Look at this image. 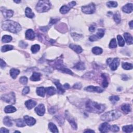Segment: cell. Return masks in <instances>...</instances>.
<instances>
[{
	"instance_id": "1",
	"label": "cell",
	"mask_w": 133,
	"mask_h": 133,
	"mask_svg": "<svg viewBox=\"0 0 133 133\" xmlns=\"http://www.w3.org/2000/svg\"><path fill=\"white\" fill-rule=\"evenodd\" d=\"M2 28L13 33H17L21 30L20 25L16 22L12 20H6L3 22Z\"/></svg>"
},
{
	"instance_id": "2",
	"label": "cell",
	"mask_w": 133,
	"mask_h": 133,
	"mask_svg": "<svg viewBox=\"0 0 133 133\" xmlns=\"http://www.w3.org/2000/svg\"><path fill=\"white\" fill-rule=\"evenodd\" d=\"M86 108L89 112L101 113L106 109V106L104 104H100L89 100L86 103Z\"/></svg>"
},
{
	"instance_id": "3",
	"label": "cell",
	"mask_w": 133,
	"mask_h": 133,
	"mask_svg": "<svg viewBox=\"0 0 133 133\" xmlns=\"http://www.w3.org/2000/svg\"><path fill=\"white\" fill-rule=\"evenodd\" d=\"M121 116V113L118 110H112L107 112L101 116V119L104 121H112L118 119Z\"/></svg>"
},
{
	"instance_id": "4",
	"label": "cell",
	"mask_w": 133,
	"mask_h": 133,
	"mask_svg": "<svg viewBox=\"0 0 133 133\" xmlns=\"http://www.w3.org/2000/svg\"><path fill=\"white\" fill-rule=\"evenodd\" d=\"M51 4L49 1H40L36 6V10L38 13L48 12L51 8Z\"/></svg>"
},
{
	"instance_id": "5",
	"label": "cell",
	"mask_w": 133,
	"mask_h": 133,
	"mask_svg": "<svg viewBox=\"0 0 133 133\" xmlns=\"http://www.w3.org/2000/svg\"><path fill=\"white\" fill-rule=\"evenodd\" d=\"M107 64L109 66L110 69L112 71H115L118 69V66L120 65V59L118 58H108L107 60Z\"/></svg>"
},
{
	"instance_id": "6",
	"label": "cell",
	"mask_w": 133,
	"mask_h": 133,
	"mask_svg": "<svg viewBox=\"0 0 133 133\" xmlns=\"http://www.w3.org/2000/svg\"><path fill=\"white\" fill-rule=\"evenodd\" d=\"M1 99L3 100L10 104H14L15 103L16 98L15 94L10 93V94H4L1 96Z\"/></svg>"
},
{
	"instance_id": "7",
	"label": "cell",
	"mask_w": 133,
	"mask_h": 133,
	"mask_svg": "<svg viewBox=\"0 0 133 133\" xmlns=\"http://www.w3.org/2000/svg\"><path fill=\"white\" fill-rule=\"evenodd\" d=\"M96 10L95 5L94 3H91L87 6H84L82 7V12L86 14H93Z\"/></svg>"
},
{
	"instance_id": "8",
	"label": "cell",
	"mask_w": 133,
	"mask_h": 133,
	"mask_svg": "<svg viewBox=\"0 0 133 133\" xmlns=\"http://www.w3.org/2000/svg\"><path fill=\"white\" fill-rule=\"evenodd\" d=\"M76 4V3L72 1L70 3H69L68 5H63V6H62L61 7L60 10V12L62 14H66L67 13L69 10H71V8L72 7H73L74 6H75Z\"/></svg>"
},
{
	"instance_id": "9",
	"label": "cell",
	"mask_w": 133,
	"mask_h": 133,
	"mask_svg": "<svg viewBox=\"0 0 133 133\" xmlns=\"http://www.w3.org/2000/svg\"><path fill=\"white\" fill-rule=\"evenodd\" d=\"M66 120L68 121L71 124L72 127L74 129H76L77 124L76 123V122H75V120L73 119V118L70 115V114H69V113L66 112Z\"/></svg>"
},
{
	"instance_id": "10",
	"label": "cell",
	"mask_w": 133,
	"mask_h": 133,
	"mask_svg": "<svg viewBox=\"0 0 133 133\" xmlns=\"http://www.w3.org/2000/svg\"><path fill=\"white\" fill-rule=\"evenodd\" d=\"M85 90L89 92H97L102 93L104 91V90L101 87L98 86H90L85 88Z\"/></svg>"
},
{
	"instance_id": "11",
	"label": "cell",
	"mask_w": 133,
	"mask_h": 133,
	"mask_svg": "<svg viewBox=\"0 0 133 133\" xmlns=\"http://www.w3.org/2000/svg\"><path fill=\"white\" fill-rule=\"evenodd\" d=\"M99 130L101 133H107L110 130V125L107 122L102 123L99 126Z\"/></svg>"
},
{
	"instance_id": "12",
	"label": "cell",
	"mask_w": 133,
	"mask_h": 133,
	"mask_svg": "<svg viewBox=\"0 0 133 133\" xmlns=\"http://www.w3.org/2000/svg\"><path fill=\"white\" fill-rule=\"evenodd\" d=\"M35 111L39 116H43L45 112V108L43 104H40L35 109Z\"/></svg>"
},
{
	"instance_id": "13",
	"label": "cell",
	"mask_w": 133,
	"mask_h": 133,
	"mask_svg": "<svg viewBox=\"0 0 133 133\" xmlns=\"http://www.w3.org/2000/svg\"><path fill=\"white\" fill-rule=\"evenodd\" d=\"M24 120L26 123L28 125L30 126L34 125L36 122V121L34 118L28 115H26L24 116Z\"/></svg>"
},
{
	"instance_id": "14",
	"label": "cell",
	"mask_w": 133,
	"mask_h": 133,
	"mask_svg": "<svg viewBox=\"0 0 133 133\" xmlns=\"http://www.w3.org/2000/svg\"><path fill=\"white\" fill-rule=\"evenodd\" d=\"M133 6L132 3H128L126 5H124L122 7V10L124 13H126L127 14L131 13L133 12Z\"/></svg>"
},
{
	"instance_id": "15",
	"label": "cell",
	"mask_w": 133,
	"mask_h": 133,
	"mask_svg": "<svg viewBox=\"0 0 133 133\" xmlns=\"http://www.w3.org/2000/svg\"><path fill=\"white\" fill-rule=\"evenodd\" d=\"M35 33L32 29H28L26 32V38L28 40H32L34 38Z\"/></svg>"
},
{
	"instance_id": "16",
	"label": "cell",
	"mask_w": 133,
	"mask_h": 133,
	"mask_svg": "<svg viewBox=\"0 0 133 133\" xmlns=\"http://www.w3.org/2000/svg\"><path fill=\"white\" fill-rule=\"evenodd\" d=\"M124 37L125 40L126 42L128 45H132L133 43V37L130 33H125L124 34Z\"/></svg>"
},
{
	"instance_id": "17",
	"label": "cell",
	"mask_w": 133,
	"mask_h": 133,
	"mask_svg": "<svg viewBox=\"0 0 133 133\" xmlns=\"http://www.w3.org/2000/svg\"><path fill=\"white\" fill-rule=\"evenodd\" d=\"M1 12L5 18L12 17L14 14V12L12 10H8L6 9H4L3 10L1 9Z\"/></svg>"
},
{
	"instance_id": "18",
	"label": "cell",
	"mask_w": 133,
	"mask_h": 133,
	"mask_svg": "<svg viewBox=\"0 0 133 133\" xmlns=\"http://www.w3.org/2000/svg\"><path fill=\"white\" fill-rule=\"evenodd\" d=\"M69 47H70V48L71 49L73 50L74 52H76L77 54L81 53L83 51V49L81 48V47L79 45H75V44H71L70 45H69Z\"/></svg>"
},
{
	"instance_id": "19",
	"label": "cell",
	"mask_w": 133,
	"mask_h": 133,
	"mask_svg": "<svg viewBox=\"0 0 133 133\" xmlns=\"http://www.w3.org/2000/svg\"><path fill=\"white\" fill-rule=\"evenodd\" d=\"M37 104V102L33 100H28L25 102V105L28 109H31L34 107Z\"/></svg>"
},
{
	"instance_id": "20",
	"label": "cell",
	"mask_w": 133,
	"mask_h": 133,
	"mask_svg": "<svg viewBox=\"0 0 133 133\" xmlns=\"http://www.w3.org/2000/svg\"><path fill=\"white\" fill-rule=\"evenodd\" d=\"M54 84L56 85V86H57V90L58 91V93L59 94H63L65 92V90L63 89V86L62 85V84H60L59 81L58 80H55V81L54 82Z\"/></svg>"
},
{
	"instance_id": "21",
	"label": "cell",
	"mask_w": 133,
	"mask_h": 133,
	"mask_svg": "<svg viewBox=\"0 0 133 133\" xmlns=\"http://www.w3.org/2000/svg\"><path fill=\"white\" fill-rule=\"evenodd\" d=\"M121 109L124 112V113L127 114V113H128L131 112V107L129 104H123L122 106H121Z\"/></svg>"
},
{
	"instance_id": "22",
	"label": "cell",
	"mask_w": 133,
	"mask_h": 133,
	"mask_svg": "<svg viewBox=\"0 0 133 133\" xmlns=\"http://www.w3.org/2000/svg\"><path fill=\"white\" fill-rule=\"evenodd\" d=\"M41 74L40 73L33 72L32 76L30 77V80L32 81H38L41 80Z\"/></svg>"
},
{
	"instance_id": "23",
	"label": "cell",
	"mask_w": 133,
	"mask_h": 133,
	"mask_svg": "<svg viewBox=\"0 0 133 133\" xmlns=\"http://www.w3.org/2000/svg\"><path fill=\"white\" fill-rule=\"evenodd\" d=\"M19 73H20V71L18 70V69L13 68L10 70V76L14 79H15Z\"/></svg>"
},
{
	"instance_id": "24",
	"label": "cell",
	"mask_w": 133,
	"mask_h": 133,
	"mask_svg": "<svg viewBox=\"0 0 133 133\" xmlns=\"http://www.w3.org/2000/svg\"><path fill=\"white\" fill-rule=\"evenodd\" d=\"M37 93L38 95L41 97H44L46 93L45 88L44 87H38L37 89Z\"/></svg>"
},
{
	"instance_id": "25",
	"label": "cell",
	"mask_w": 133,
	"mask_h": 133,
	"mask_svg": "<svg viewBox=\"0 0 133 133\" xmlns=\"http://www.w3.org/2000/svg\"><path fill=\"white\" fill-rule=\"evenodd\" d=\"M46 93L48 96H52L56 94V90L54 87H48L45 88Z\"/></svg>"
},
{
	"instance_id": "26",
	"label": "cell",
	"mask_w": 133,
	"mask_h": 133,
	"mask_svg": "<svg viewBox=\"0 0 133 133\" xmlns=\"http://www.w3.org/2000/svg\"><path fill=\"white\" fill-rule=\"evenodd\" d=\"M25 14H26V17L29 18H33L35 16L34 14L32 12L31 8L29 7L26 8V10H25Z\"/></svg>"
},
{
	"instance_id": "27",
	"label": "cell",
	"mask_w": 133,
	"mask_h": 133,
	"mask_svg": "<svg viewBox=\"0 0 133 133\" xmlns=\"http://www.w3.org/2000/svg\"><path fill=\"white\" fill-rule=\"evenodd\" d=\"M101 77H102V79H103V81H102V87L104 88H106L108 86V84H109V82H108V77L106 76V74L104 73L101 74Z\"/></svg>"
},
{
	"instance_id": "28",
	"label": "cell",
	"mask_w": 133,
	"mask_h": 133,
	"mask_svg": "<svg viewBox=\"0 0 133 133\" xmlns=\"http://www.w3.org/2000/svg\"><path fill=\"white\" fill-rule=\"evenodd\" d=\"M16 109L13 106H7L5 108L4 111L6 113H13L16 111Z\"/></svg>"
},
{
	"instance_id": "29",
	"label": "cell",
	"mask_w": 133,
	"mask_h": 133,
	"mask_svg": "<svg viewBox=\"0 0 133 133\" xmlns=\"http://www.w3.org/2000/svg\"><path fill=\"white\" fill-rule=\"evenodd\" d=\"M74 68L76 69L77 70H83L85 69V66L84 63H83V62H80L76 63V64L75 65Z\"/></svg>"
},
{
	"instance_id": "30",
	"label": "cell",
	"mask_w": 133,
	"mask_h": 133,
	"mask_svg": "<svg viewBox=\"0 0 133 133\" xmlns=\"http://www.w3.org/2000/svg\"><path fill=\"white\" fill-rule=\"evenodd\" d=\"M15 121L16 126H17L18 127H23L26 126V122H25V121H24L23 119H18L17 120H16Z\"/></svg>"
},
{
	"instance_id": "31",
	"label": "cell",
	"mask_w": 133,
	"mask_h": 133,
	"mask_svg": "<svg viewBox=\"0 0 133 133\" xmlns=\"http://www.w3.org/2000/svg\"><path fill=\"white\" fill-rule=\"evenodd\" d=\"M48 128L50 131L52 133H58V130L57 126L52 123H49L48 124Z\"/></svg>"
},
{
	"instance_id": "32",
	"label": "cell",
	"mask_w": 133,
	"mask_h": 133,
	"mask_svg": "<svg viewBox=\"0 0 133 133\" xmlns=\"http://www.w3.org/2000/svg\"><path fill=\"white\" fill-rule=\"evenodd\" d=\"M3 123L5 125L8 127H10L13 125L12 122L11 121L10 117H8V116H6V117L4 118Z\"/></svg>"
},
{
	"instance_id": "33",
	"label": "cell",
	"mask_w": 133,
	"mask_h": 133,
	"mask_svg": "<svg viewBox=\"0 0 133 133\" xmlns=\"http://www.w3.org/2000/svg\"><path fill=\"white\" fill-rule=\"evenodd\" d=\"M122 68L125 69V70H131L133 69V66L132 63H128V62H123L122 64Z\"/></svg>"
},
{
	"instance_id": "34",
	"label": "cell",
	"mask_w": 133,
	"mask_h": 133,
	"mask_svg": "<svg viewBox=\"0 0 133 133\" xmlns=\"http://www.w3.org/2000/svg\"><path fill=\"white\" fill-rule=\"evenodd\" d=\"M123 131L125 133H132L133 131V125L124 126L122 128Z\"/></svg>"
},
{
	"instance_id": "35",
	"label": "cell",
	"mask_w": 133,
	"mask_h": 133,
	"mask_svg": "<svg viewBox=\"0 0 133 133\" xmlns=\"http://www.w3.org/2000/svg\"><path fill=\"white\" fill-rule=\"evenodd\" d=\"M104 30L103 29H98V31L97 32V34L96 35V37L98 38V39L104 37Z\"/></svg>"
},
{
	"instance_id": "36",
	"label": "cell",
	"mask_w": 133,
	"mask_h": 133,
	"mask_svg": "<svg viewBox=\"0 0 133 133\" xmlns=\"http://www.w3.org/2000/svg\"><path fill=\"white\" fill-rule=\"evenodd\" d=\"M92 52L95 55H100L102 52V49L99 47H94L92 49Z\"/></svg>"
},
{
	"instance_id": "37",
	"label": "cell",
	"mask_w": 133,
	"mask_h": 133,
	"mask_svg": "<svg viewBox=\"0 0 133 133\" xmlns=\"http://www.w3.org/2000/svg\"><path fill=\"white\" fill-rule=\"evenodd\" d=\"M14 47L12 45H4L1 48V51L2 52H6L8 51H10V50L13 49Z\"/></svg>"
},
{
	"instance_id": "38",
	"label": "cell",
	"mask_w": 133,
	"mask_h": 133,
	"mask_svg": "<svg viewBox=\"0 0 133 133\" xmlns=\"http://www.w3.org/2000/svg\"><path fill=\"white\" fill-rule=\"evenodd\" d=\"M12 40V37L10 35H5L2 38V41L4 43H8Z\"/></svg>"
},
{
	"instance_id": "39",
	"label": "cell",
	"mask_w": 133,
	"mask_h": 133,
	"mask_svg": "<svg viewBox=\"0 0 133 133\" xmlns=\"http://www.w3.org/2000/svg\"><path fill=\"white\" fill-rule=\"evenodd\" d=\"M40 49V45H38V44H35V45L32 46L31 50V52H32V53L35 54L39 51Z\"/></svg>"
},
{
	"instance_id": "40",
	"label": "cell",
	"mask_w": 133,
	"mask_h": 133,
	"mask_svg": "<svg viewBox=\"0 0 133 133\" xmlns=\"http://www.w3.org/2000/svg\"><path fill=\"white\" fill-rule=\"evenodd\" d=\"M113 19H114V21L116 22V23L119 24L120 23L121 18V15L119 13H116L115 14L113 15Z\"/></svg>"
},
{
	"instance_id": "41",
	"label": "cell",
	"mask_w": 133,
	"mask_h": 133,
	"mask_svg": "<svg viewBox=\"0 0 133 133\" xmlns=\"http://www.w3.org/2000/svg\"><path fill=\"white\" fill-rule=\"evenodd\" d=\"M117 39L118 41V44L120 46L123 47L125 45V41L123 40V38L120 35H118L117 37Z\"/></svg>"
},
{
	"instance_id": "42",
	"label": "cell",
	"mask_w": 133,
	"mask_h": 133,
	"mask_svg": "<svg viewBox=\"0 0 133 133\" xmlns=\"http://www.w3.org/2000/svg\"><path fill=\"white\" fill-rule=\"evenodd\" d=\"M107 6L109 8L116 7L118 6V3L115 1H109L107 2Z\"/></svg>"
},
{
	"instance_id": "43",
	"label": "cell",
	"mask_w": 133,
	"mask_h": 133,
	"mask_svg": "<svg viewBox=\"0 0 133 133\" xmlns=\"http://www.w3.org/2000/svg\"><path fill=\"white\" fill-rule=\"evenodd\" d=\"M109 46L110 48H114L117 47V43H116V41L115 38H113L112 40H111Z\"/></svg>"
},
{
	"instance_id": "44",
	"label": "cell",
	"mask_w": 133,
	"mask_h": 133,
	"mask_svg": "<svg viewBox=\"0 0 133 133\" xmlns=\"http://www.w3.org/2000/svg\"><path fill=\"white\" fill-rule=\"evenodd\" d=\"M71 35L75 41L79 40L80 38H81L82 37V35L77 34V33H72Z\"/></svg>"
},
{
	"instance_id": "45",
	"label": "cell",
	"mask_w": 133,
	"mask_h": 133,
	"mask_svg": "<svg viewBox=\"0 0 133 133\" xmlns=\"http://www.w3.org/2000/svg\"><path fill=\"white\" fill-rule=\"evenodd\" d=\"M119 99H120V98L118 96H112L110 97L109 98L110 100L113 104H115L116 101H119Z\"/></svg>"
},
{
	"instance_id": "46",
	"label": "cell",
	"mask_w": 133,
	"mask_h": 133,
	"mask_svg": "<svg viewBox=\"0 0 133 133\" xmlns=\"http://www.w3.org/2000/svg\"><path fill=\"white\" fill-rule=\"evenodd\" d=\"M19 81L23 85H26L28 83V79L27 77L26 76H22L20 78V80Z\"/></svg>"
},
{
	"instance_id": "47",
	"label": "cell",
	"mask_w": 133,
	"mask_h": 133,
	"mask_svg": "<svg viewBox=\"0 0 133 133\" xmlns=\"http://www.w3.org/2000/svg\"><path fill=\"white\" fill-rule=\"evenodd\" d=\"M110 130L113 132H117L119 131V127L116 125H113L112 126H110Z\"/></svg>"
},
{
	"instance_id": "48",
	"label": "cell",
	"mask_w": 133,
	"mask_h": 133,
	"mask_svg": "<svg viewBox=\"0 0 133 133\" xmlns=\"http://www.w3.org/2000/svg\"><path fill=\"white\" fill-rule=\"evenodd\" d=\"M19 46H20L21 48H26L28 46V44L24 41H20L19 44Z\"/></svg>"
},
{
	"instance_id": "49",
	"label": "cell",
	"mask_w": 133,
	"mask_h": 133,
	"mask_svg": "<svg viewBox=\"0 0 133 133\" xmlns=\"http://www.w3.org/2000/svg\"><path fill=\"white\" fill-rule=\"evenodd\" d=\"M30 91V88L28 86L25 87L23 90V95H26L28 94Z\"/></svg>"
},
{
	"instance_id": "50",
	"label": "cell",
	"mask_w": 133,
	"mask_h": 133,
	"mask_svg": "<svg viewBox=\"0 0 133 133\" xmlns=\"http://www.w3.org/2000/svg\"><path fill=\"white\" fill-rule=\"evenodd\" d=\"M56 119L57 121H58V122L59 123H60V122H61V123H63V122H64V120H63V119L62 117H61V116H56Z\"/></svg>"
},
{
	"instance_id": "51",
	"label": "cell",
	"mask_w": 133,
	"mask_h": 133,
	"mask_svg": "<svg viewBox=\"0 0 133 133\" xmlns=\"http://www.w3.org/2000/svg\"><path fill=\"white\" fill-rule=\"evenodd\" d=\"M89 40H90V41L91 42H94V41H97L98 39V38L96 37V35H93L90 37Z\"/></svg>"
},
{
	"instance_id": "52",
	"label": "cell",
	"mask_w": 133,
	"mask_h": 133,
	"mask_svg": "<svg viewBox=\"0 0 133 133\" xmlns=\"http://www.w3.org/2000/svg\"><path fill=\"white\" fill-rule=\"evenodd\" d=\"M58 21V19H51V20L49 21V24L52 26V25L55 24L57 23Z\"/></svg>"
},
{
	"instance_id": "53",
	"label": "cell",
	"mask_w": 133,
	"mask_h": 133,
	"mask_svg": "<svg viewBox=\"0 0 133 133\" xmlns=\"http://www.w3.org/2000/svg\"><path fill=\"white\" fill-rule=\"evenodd\" d=\"M82 87V84L81 83H76L73 86V88L76 89H81Z\"/></svg>"
},
{
	"instance_id": "54",
	"label": "cell",
	"mask_w": 133,
	"mask_h": 133,
	"mask_svg": "<svg viewBox=\"0 0 133 133\" xmlns=\"http://www.w3.org/2000/svg\"><path fill=\"white\" fill-rule=\"evenodd\" d=\"M0 66H1V68L2 69H3L6 66V63L2 59H1V62H0Z\"/></svg>"
},
{
	"instance_id": "55",
	"label": "cell",
	"mask_w": 133,
	"mask_h": 133,
	"mask_svg": "<svg viewBox=\"0 0 133 133\" xmlns=\"http://www.w3.org/2000/svg\"><path fill=\"white\" fill-rule=\"evenodd\" d=\"M49 112L52 114H54L56 112V109L54 107H52L49 109Z\"/></svg>"
},
{
	"instance_id": "56",
	"label": "cell",
	"mask_w": 133,
	"mask_h": 133,
	"mask_svg": "<svg viewBox=\"0 0 133 133\" xmlns=\"http://www.w3.org/2000/svg\"><path fill=\"white\" fill-rule=\"evenodd\" d=\"M96 26H95V25H91L89 28L90 31L91 32H93L95 31V29H96Z\"/></svg>"
},
{
	"instance_id": "57",
	"label": "cell",
	"mask_w": 133,
	"mask_h": 133,
	"mask_svg": "<svg viewBox=\"0 0 133 133\" xmlns=\"http://www.w3.org/2000/svg\"><path fill=\"white\" fill-rule=\"evenodd\" d=\"M40 29L41 31H42L43 32H46L48 31V27H41Z\"/></svg>"
},
{
	"instance_id": "58",
	"label": "cell",
	"mask_w": 133,
	"mask_h": 133,
	"mask_svg": "<svg viewBox=\"0 0 133 133\" xmlns=\"http://www.w3.org/2000/svg\"><path fill=\"white\" fill-rule=\"evenodd\" d=\"M0 132L2 133H9V131L7 130L6 128L2 127V128H1V130H0Z\"/></svg>"
},
{
	"instance_id": "59",
	"label": "cell",
	"mask_w": 133,
	"mask_h": 133,
	"mask_svg": "<svg viewBox=\"0 0 133 133\" xmlns=\"http://www.w3.org/2000/svg\"><path fill=\"white\" fill-rule=\"evenodd\" d=\"M63 88L64 90H68L70 88V85H69L67 83H66L63 86Z\"/></svg>"
},
{
	"instance_id": "60",
	"label": "cell",
	"mask_w": 133,
	"mask_h": 133,
	"mask_svg": "<svg viewBox=\"0 0 133 133\" xmlns=\"http://www.w3.org/2000/svg\"><path fill=\"white\" fill-rule=\"evenodd\" d=\"M122 80H125V81H126V80H128V77H127L126 75H123L122 76Z\"/></svg>"
},
{
	"instance_id": "61",
	"label": "cell",
	"mask_w": 133,
	"mask_h": 133,
	"mask_svg": "<svg viewBox=\"0 0 133 133\" xmlns=\"http://www.w3.org/2000/svg\"><path fill=\"white\" fill-rule=\"evenodd\" d=\"M84 133H95L94 131L93 130H90V129H86L84 132Z\"/></svg>"
},
{
	"instance_id": "62",
	"label": "cell",
	"mask_w": 133,
	"mask_h": 133,
	"mask_svg": "<svg viewBox=\"0 0 133 133\" xmlns=\"http://www.w3.org/2000/svg\"><path fill=\"white\" fill-rule=\"evenodd\" d=\"M129 27H131V29H133V21L132 20L130 23H129Z\"/></svg>"
},
{
	"instance_id": "63",
	"label": "cell",
	"mask_w": 133,
	"mask_h": 133,
	"mask_svg": "<svg viewBox=\"0 0 133 133\" xmlns=\"http://www.w3.org/2000/svg\"><path fill=\"white\" fill-rule=\"evenodd\" d=\"M14 2H15V3H20L21 1H15Z\"/></svg>"
}]
</instances>
